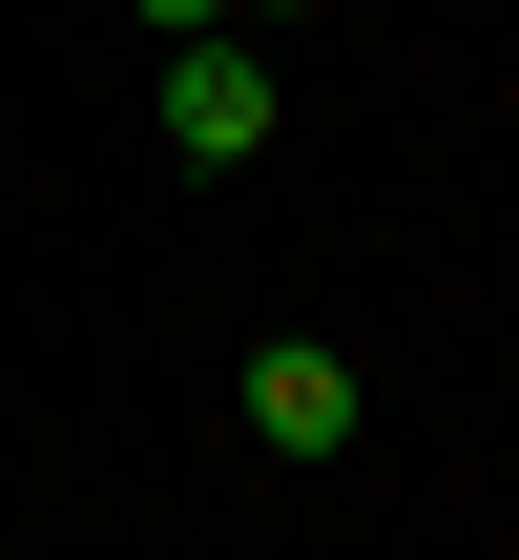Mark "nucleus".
I'll return each instance as SVG.
<instances>
[{
  "label": "nucleus",
  "mask_w": 519,
  "mask_h": 560,
  "mask_svg": "<svg viewBox=\"0 0 519 560\" xmlns=\"http://www.w3.org/2000/svg\"><path fill=\"white\" fill-rule=\"evenodd\" d=\"M250 436H270V457H354V353L270 332V353H250Z\"/></svg>",
  "instance_id": "nucleus-2"
},
{
  "label": "nucleus",
  "mask_w": 519,
  "mask_h": 560,
  "mask_svg": "<svg viewBox=\"0 0 519 560\" xmlns=\"http://www.w3.org/2000/svg\"><path fill=\"white\" fill-rule=\"evenodd\" d=\"M146 21H166V42H208V21H229V0H146Z\"/></svg>",
  "instance_id": "nucleus-3"
},
{
  "label": "nucleus",
  "mask_w": 519,
  "mask_h": 560,
  "mask_svg": "<svg viewBox=\"0 0 519 560\" xmlns=\"http://www.w3.org/2000/svg\"><path fill=\"white\" fill-rule=\"evenodd\" d=\"M229 21H291V0H229Z\"/></svg>",
  "instance_id": "nucleus-4"
},
{
  "label": "nucleus",
  "mask_w": 519,
  "mask_h": 560,
  "mask_svg": "<svg viewBox=\"0 0 519 560\" xmlns=\"http://www.w3.org/2000/svg\"><path fill=\"white\" fill-rule=\"evenodd\" d=\"M166 145H187V166H250V145H270V62H250L229 21L166 42Z\"/></svg>",
  "instance_id": "nucleus-1"
}]
</instances>
